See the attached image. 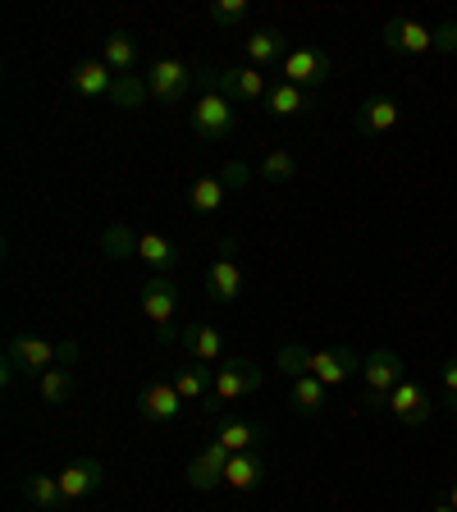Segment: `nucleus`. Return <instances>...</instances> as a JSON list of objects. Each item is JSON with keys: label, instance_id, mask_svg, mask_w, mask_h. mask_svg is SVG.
<instances>
[{"label": "nucleus", "instance_id": "obj_1", "mask_svg": "<svg viewBox=\"0 0 457 512\" xmlns=\"http://www.w3.org/2000/svg\"><path fill=\"white\" fill-rule=\"evenodd\" d=\"M256 389H261V366H256L252 357H224V362L215 366V389L202 403V416L206 421H220L224 407L247 398V394H256Z\"/></svg>", "mask_w": 457, "mask_h": 512}, {"label": "nucleus", "instance_id": "obj_2", "mask_svg": "<svg viewBox=\"0 0 457 512\" xmlns=\"http://www.w3.org/2000/svg\"><path fill=\"white\" fill-rule=\"evenodd\" d=\"M5 357H10L14 366H19L23 375H32V380H42L46 371H55V362L69 366L78 357V343H51V339H37V334H14L10 348H5Z\"/></svg>", "mask_w": 457, "mask_h": 512}, {"label": "nucleus", "instance_id": "obj_3", "mask_svg": "<svg viewBox=\"0 0 457 512\" xmlns=\"http://www.w3.org/2000/svg\"><path fill=\"white\" fill-rule=\"evenodd\" d=\"M403 357L389 348H375L371 357L362 362V403L371 407V412H389V398H394V389L403 384Z\"/></svg>", "mask_w": 457, "mask_h": 512}, {"label": "nucleus", "instance_id": "obj_4", "mask_svg": "<svg viewBox=\"0 0 457 512\" xmlns=\"http://www.w3.org/2000/svg\"><path fill=\"white\" fill-rule=\"evenodd\" d=\"M142 311L147 320L156 325V339L160 343H174L183 330H174V311H179V288H174L170 275H151L142 284Z\"/></svg>", "mask_w": 457, "mask_h": 512}, {"label": "nucleus", "instance_id": "obj_5", "mask_svg": "<svg viewBox=\"0 0 457 512\" xmlns=\"http://www.w3.org/2000/svg\"><path fill=\"white\" fill-rule=\"evenodd\" d=\"M234 128H238L234 101L220 92H202V101L192 106V133L202 142H224V138H234Z\"/></svg>", "mask_w": 457, "mask_h": 512}, {"label": "nucleus", "instance_id": "obj_6", "mask_svg": "<svg viewBox=\"0 0 457 512\" xmlns=\"http://www.w3.org/2000/svg\"><path fill=\"white\" fill-rule=\"evenodd\" d=\"M238 243L234 238H224L220 243V256L211 261V270H206V288H211V298L220 302V307H229V302H238V293L247 288V270L238 266Z\"/></svg>", "mask_w": 457, "mask_h": 512}, {"label": "nucleus", "instance_id": "obj_7", "mask_svg": "<svg viewBox=\"0 0 457 512\" xmlns=\"http://www.w3.org/2000/svg\"><path fill=\"white\" fill-rule=\"evenodd\" d=\"M142 78H147V87H151V96H156V101L174 106V101H183V92L197 83V69H188L183 60H156Z\"/></svg>", "mask_w": 457, "mask_h": 512}, {"label": "nucleus", "instance_id": "obj_8", "mask_svg": "<svg viewBox=\"0 0 457 512\" xmlns=\"http://www.w3.org/2000/svg\"><path fill=\"white\" fill-rule=\"evenodd\" d=\"M362 362L366 357H357L352 348H320V352H311L307 357V375H316L320 384H348L352 375L362 371Z\"/></svg>", "mask_w": 457, "mask_h": 512}, {"label": "nucleus", "instance_id": "obj_9", "mask_svg": "<svg viewBox=\"0 0 457 512\" xmlns=\"http://www.w3.org/2000/svg\"><path fill=\"white\" fill-rule=\"evenodd\" d=\"M284 69V83H293V87H320L325 78H330V55L325 51H316V46H298V51H288V60L279 64Z\"/></svg>", "mask_w": 457, "mask_h": 512}, {"label": "nucleus", "instance_id": "obj_10", "mask_svg": "<svg viewBox=\"0 0 457 512\" xmlns=\"http://www.w3.org/2000/svg\"><path fill=\"white\" fill-rule=\"evenodd\" d=\"M179 407H183V398H179V389H174V380H151L138 394V416L151 421V426L179 421Z\"/></svg>", "mask_w": 457, "mask_h": 512}, {"label": "nucleus", "instance_id": "obj_11", "mask_svg": "<svg viewBox=\"0 0 457 512\" xmlns=\"http://www.w3.org/2000/svg\"><path fill=\"white\" fill-rule=\"evenodd\" d=\"M215 444H224L229 453H261L266 426H261V421H247V416H220V421H215Z\"/></svg>", "mask_w": 457, "mask_h": 512}, {"label": "nucleus", "instance_id": "obj_12", "mask_svg": "<svg viewBox=\"0 0 457 512\" xmlns=\"http://www.w3.org/2000/svg\"><path fill=\"white\" fill-rule=\"evenodd\" d=\"M384 46L389 51H403V55H430L435 51V32L426 28V23H412V19H389L380 28Z\"/></svg>", "mask_w": 457, "mask_h": 512}, {"label": "nucleus", "instance_id": "obj_13", "mask_svg": "<svg viewBox=\"0 0 457 512\" xmlns=\"http://www.w3.org/2000/svg\"><path fill=\"white\" fill-rule=\"evenodd\" d=\"M389 412H394V421H403V426H426L430 412H435V403H430L426 384L403 380L394 389V398H389Z\"/></svg>", "mask_w": 457, "mask_h": 512}, {"label": "nucleus", "instance_id": "obj_14", "mask_svg": "<svg viewBox=\"0 0 457 512\" xmlns=\"http://www.w3.org/2000/svg\"><path fill=\"white\" fill-rule=\"evenodd\" d=\"M106 485V467L96 458H78V462H69V467L60 471V494H64V503H74V499H87L92 490H101Z\"/></svg>", "mask_w": 457, "mask_h": 512}, {"label": "nucleus", "instance_id": "obj_15", "mask_svg": "<svg viewBox=\"0 0 457 512\" xmlns=\"http://www.w3.org/2000/svg\"><path fill=\"white\" fill-rule=\"evenodd\" d=\"M284 60H288V37L279 28H256L247 37V64L252 69H275Z\"/></svg>", "mask_w": 457, "mask_h": 512}, {"label": "nucleus", "instance_id": "obj_16", "mask_svg": "<svg viewBox=\"0 0 457 512\" xmlns=\"http://www.w3.org/2000/svg\"><path fill=\"white\" fill-rule=\"evenodd\" d=\"M224 485H229V490H238V494L261 490V485H266V458H261V453H229Z\"/></svg>", "mask_w": 457, "mask_h": 512}, {"label": "nucleus", "instance_id": "obj_17", "mask_svg": "<svg viewBox=\"0 0 457 512\" xmlns=\"http://www.w3.org/2000/svg\"><path fill=\"white\" fill-rule=\"evenodd\" d=\"M224 467H229V448L211 439V448H206L202 458H192L188 485H192V490H220V485H224Z\"/></svg>", "mask_w": 457, "mask_h": 512}, {"label": "nucleus", "instance_id": "obj_18", "mask_svg": "<svg viewBox=\"0 0 457 512\" xmlns=\"http://www.w3.org/2000/svg\"><path fill=\"white\" fill-rule=\"evenodd\" d=\"M183 352H188L192 362H206V366H220L224 362V334L211 330V325H188L179 334Z\"/></svg>", "mask_w": 457, "mask_h": 512}, {"label": "nucleus", "instance_id": "obj_19", "mask_svg": "<svg viewBox=\"0 0 457 512\" xmlns=\"http://www.w3.org/2000/svg\"><path fill=\"white\" fill-rule=\"evenodd\" d=\"M115 69H110L106 60H83V64H74V74H69V83H74V92L78 96H106L110 101V92H115Z\"/></svg>", "mask_w": 457, "mask_h": 512}, {"label": "nucleus", "instance_id": "obj_20", "mask_svg": "<svg viewBox=\"0 0 457 512\" xmlns=\"http://www.w3.org/2000/svg\"><path fill=\"white\" fill-rule=\"evenodd\" d=\"M398 119H403V106L394 96H366L357 106V128L362 133H389V128H398Z\"/></svg>", "mask_w": 457, "mask_h": 512}, {"label": "nucleus", "instance_id": "obj_21", "mask_svg": "<svg viewBox=\"0 0 457 512\" xmlns=\"http://www.w3.org/2000/svg\"><path fill=\"white\" fill-rule=\"evenodd\" d=\"M307 110H316V96H311L307 87H293V83L270 87V96H266V115H275V119H293V115H307Z\"/></svg>", "mask_w": 457, "mask_h": 512}, {"label": "nucleus", "instance_id": "obj_22", "mask_svg": "<svg viewBox=\"0 0 457 512\" xmlns=\"http://www.w3.org/2000/svg\"><path fill=\"white\" fill-rule=\"evenodd\" d=\"M138 261H147L156 275H170L174 279V266H179V247H174L165 234H138Z\"/></svg>", "mask_w": 457, "mask_h": 512}, {"label": "nucleus", "instance_id": "obj_23", "mask_svg": "<svg viewBox=\"0 0 457 512\" xmlns=\"http://www.w3.org/2000/svg\"><path fill=\"white\" fill-rule=\"evenodd\" d=\"M174 389H179L183 403H206L215 389V371L206 362H192L183 371H174Z\"/></svg>", "mask_w": 457, "mask_h": 512}, {"label": "nucleus", "instance_id": "obj_24", "mask_svg": "<svg viewBox=\"0 0 457 512\" xmlns=\"http://www.w3.org/2000/svg\"><path fill=\"white\" fill-rule=\"evenodd\" d=\"M288 403L302 416H320L330 407V384H320L316 375H302V380H293V389H288Z\"/></svg>", "mask_w": 457, "mask_h": 512}, {"label": "nucleus", "instance_id": "obj_25", "mask_svg": "<svg viewBox=\"0 0 457 512\" xmlns=\"http://www.w3.org/2000/svg\"><path fill=\"white\" fill-rule=\"evenodd\" d=\"M224 192H229V188H224L220 174H202V179L188 188V206H192L197 215H215V211L224 206Z\"/></svg>", "mask_w": 457, "mask_h": 512}, {"label": "nucleus", "instance_id": "obj_26", "mask_svg": "<svg viewBox=\"0 0 457 512\" xmlns=\"http://www.w3.org/2000/svg\"><path fill=\"white\" fill-rule=\"evenodd\" d=\"M23 494H28V503H37L42 512H60L64 508L60 476H42V471H32V476L23 480Z\"/></svg>", "mask_w": 457, "mask_h": 512}, {"label": "nucleus", "instance_id": "obj_27", "mask_svg": "<svg viewBox=\"0 0 457 512\" xmlns=\"http://www.w3.org/2000/svg\"><path fill=\"white\" fill-rule=\"evenodd\" d=\"M101 60L115 69V74H138V46L124 32H110L106 46H101Z\"/></svg>", "mask_w": 457, "mask_h": 512}, {"label": "nucleus", "instance_id": "obj_28", "mask_svg": "<svg viewBox=\"0 0 457 512\" xmlns=\"http://www.w3.org/2000/svg\"><path fill=\"white\" fill-rule=\"evenodd\" d=\"M101 252L115 256V261H128V256H138V234L119 220L106 224V229H101Z\"/></svg>", "mask_w": 457, "mask_h": 512}, {"label": "nucleus", "instance_id": "obj_29", "mask_svg": "<svg viewBox=\"0 0 457 512\" xmlns=\"http://www.w3.org/2000/svg\"><path fill=\"white\" fill-rule=\"evenodd\" d=\"M147 96H151V87H147V78H142V74H119L110 101H115L119 110H138Z\"/></svg>", "mask_w": 457, "mask_h": 512}, {"label": "nucleus", "instance_id": "obj_30", "mask_svg": "<svg viewBox=\"0 0 457 512\" xmlns=\"http://www.w3.org/2000/svg\"><path fill=\"white\" fill-rule=\"evenodd\" d=\"M37 389H42V403L60 407V403H69V394H74V375H69V366H55V371H46L42 380H37Z\"/></svg>", "mask_w": 457, "mask_h": 512}, {"label": "nucleus", "instance_id": "obj_31", "mask_svg": "<svg viewBox=\"0 0 457 512\" xmlns=\"http://www.w3.org/2000/svg\"><path fill=\"white\" fill-rule=\"evenodd\" d=\"M298 174V160L288 156V151H270L266 160H261V179L266 183H288Z\"/></svg>", "mask_w": 457, "mask_h": 512}, {"label": "nucleus", "instance_id": "obj_32", "mask_svg": "<svg viewBox=\"0 0 457 512\" xmlns=\"http://www.w3.org/2000/svg\"><path fill=\"white\" fill-rule=\"evenodd\" d=\"M307 357L311 352L302 348V343H284V348L275 352V362H279V371L288 375V380H302V375H307Z\"/></svg>", "mask_w": 457, "mask_h": 512}, {"label": "nucleus", "instance_id": "obj_33", "mask_svg": "<svg viewBox=\"0 0 457 512\" xmlns=\"http://www.w3.org/2000/svg\"><path fill=\"white\" fill-rule=\"evenodd\" d=\"M211 23L215 28H238V23H247V0H215Z\"/></svg>", "mask_w": 457, "mask_h": 512}, {"label": "nucleus", "instance_id": "obj_34", "mask_svg": "<svg viewBox=\"0 0 457 512\" xmlns=\"http://www.w3.org/2000/svg\"><path fill=\"white\" fill-rule=\"evenodd\" d=\"M439 384H444V407H453V412H457V357H448V362H444Z\"/></svg>", "mask_w": 457, "mask_h": 512}, {"label": "nucleus", "instance_id": "obj_35", "mask_svg": "<svg viewBox=\"0 0 457 512\" xmlns=\"http://www.w3.org/2000/svg\"><path fill=\"white\" fill-rule=\"evenodd\" d=\"M220 179H224V188H247L252 170H247V160H229V165L220 170Z\"/></svg>", "mask_w": 457, "mask_h": 512}, {"label": "nucleus", "instance_id": "obj_36", "mask_svg": "<svg viewBox=\"0 0 457 512\" xmlns=\"http://www.w3.org/2000/svg\"><path fill=\"white\" fill-rule=\"evenodd\" d=\"M435 51L457 55V23H444V28H435Z\"/></svg>", "mask_w": 457, "mask_h": 512}, {"label": "nucleus", "instance_id": "obj_37", "mask_svg": "<svg viewBox=\"0 0 457 512\" xmlns=\"http://www.w3.org/2000/svg\"><path fill=\"white\" fill-rule=\"evenodd\" d=\"M19 375H23V371L10 362V357H5V371H0V380H5V384H14V380H19Z\"/></svg>", "mask_w": 457, "mask_h": 512}, {"label": "nucleus", "instance_id": "obj_38", "mask_svg": "<svg viewBox=\"0 0 457 512\" xmlns=\"http://www.w3.org/2000/svg\"><path fill=\"white\" fill-rule=\"evenodd\" d=\"M430 512H457V508H453V503H435V508H430Z\"/></svg>", "mask_w": 457, "mask_h": 512}, {"label": "nucleus", "instance_id": "obj_39", "mask_svg": "<svg viewBox=\"0 0 457 512\" xmlns=\"http://www.w3.org/2000/svg\"><path fill=\"white\" fill-rule=\"evenodd\" d=\"M448 503H453V508H457V480H453V490H448Z\"/></svg>", "mask_w": 457, "mask_h": 512}, {"label": "nucleus", "instance_id": "obj_40", "mask_svg": "<svg viewBox=\"0 0 457 512\" xmlns=\"http://www.w3.org/2000/svg\"><path fill=\"white\" fill-rule=\"evenodd\" d=\"M453 416H457V412H453Z\"/></svg>", "mask_w": 457, "mask_h": 512}]
</instances>
